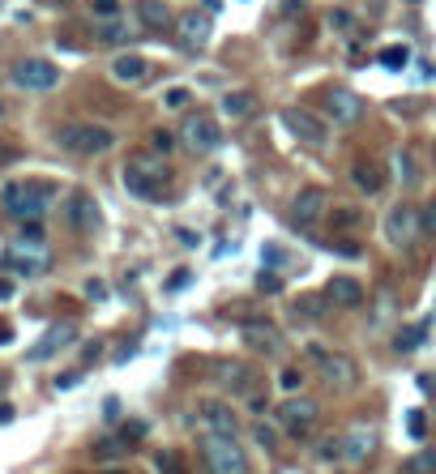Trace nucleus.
Returning a JSON list of instances; mask_svg holds the SVG:
<instances>
[{
	"instance_id": "obj_1",
	"label": "nucleus",
	"mask_w": 436,
	"mask_h": 474,
	"mask_svg": "<svg viewBox=\"0 0 436 474\" xmlns=\"http://www.w3.org/2000/svg\"><path fill=\"white\" fill-rule=\"evenodd\" d=\"M167 184H171V163H167L163 154L146 150V154H133V158L124 163V188H128L137 201H163Z\"/></svg>"
},
{
	"instance_id": "obj_2",
	"label": "nucleus",
	"mask_w": 436,
	"mask_h": 474,
	"mask_svg": "<svg viewBox=\"0 0 436 474\" xmlns=\"http://www.w3.org/2000/svg\"><path fill=\"white\" fill-rule=\"evenodd\" d=\"M51 201H56V188H51V184H39V180H13V184L0 188L4 214H13V218H21V222L43 218Z\"/></svg>"
},
{
	"instance_id": "obj_3",
	"label": "nucleus",
	"mask_w": 436,
	"mask_h": 474,
	"mask_svg": "<svg viewBox=\"0 0 436 474\" xmlns=\"http://www.w3.org/2000/svg\"><path fill=\"white\" fill-rule=\"evenodd\" d=\"M60 150L64 154H77V158H94V154H107L111 145H116V133L107 128V124H98V120H73V124H64L60 128Z\"/></svg>"
},
{
	"instance_id": "obj_4",
	"label": "nucleus",
	"mask_w": 436,
	"mask_h": 474,
	"mask_svg": "<svg viewBox=\"0 0 436 474\" xmlns=\"http://www.w3.org/2000/svg\"><path fill=\"white\" fill-rule=\"evenodd\" d=\"M201 458L210 474H248V453L240 449L235 436H218V432H201Z\"/></svg>"
},
{
	"instance_id": "obj_5",
	"label": "nucleus",
	"mask_w": 436,
	"mask_h": 474,
	"mask_svg": "<svg viewBox=\"0 0 436 474\" xmlns=\"http://www.w3.org/2000/svg\"><path fill=\"white\" fill-rule=\"evenodd\" d=\"M308 359H313V368H317V376L334 389V393H347V389H355L360 385V368H355V359L351 355H343V351H325V346H308Z\"/></svg>"
},
{
	"instance_id": "obj_6",
	"label": "nucleus",
	"mask_w": 436,
	"mask_h": 474,
	"mask_svg": "<svg viewBox=\"0 0 436 474\" xmlns=\"http://www.w3.org/2000/svg\"><path fill=\"white\" fill-rule=\"evenodd\" d=\"M9 81H13L17 90L47 94V90L60 86V68H56L51 60H43V56H26V60H17V64L9 68Z\"/></svg>"
},
{
	"instance_id": "obj_7",
	"label": "nucleus",
	"mask_w": 436,
	"mask_h": 474,
	"mask_svg": "<svg viewBox=\"0 0 436 474\" xmlns=\"http://www.w3.org/2000/svg\"><path fill=\"white\" fill-rule=\"evenodd\" d=\"M210 376L223 385V393H235V398H253V393H257V381H261L257 368L244 364V359H214Z\"/></svg>"
},
{
	"instance_id": "obj_8",
	"label": "nucleus",
	"mask_w": 436,
	"mask_h": 474,
	"mask_svg": "<svg viewBox=\"0 0 436 474\" xmlns=\"http://www.w3.org/2000/svg\"><path fill=\"white\" fill-rule=\"evenodd\" d=\"M278 428L287 432V436H308V428L321 419V406L313 402V398H304V393H291V398H283L278 402Z\"/></svg>"
},
{
	"instance_id": "obj_9",
	"label": "nucleus",
	"mask_w": 436,
	"mask_h": 474,
	"mask_svg": "<svg viewBox=\"0 0 436 474\" xmlns=\"http://www.w3.org/2000/svg\"><path fill=\"white\" fill-rule=\"evenodd\" d=\"M420 235H424V227H420V210H415L411 201H398V205L385 214V239H390L394 248H411Z\"/></svg>"
},
{
	"instance_id": "obj_10",
	"label": "nucleus",
	"mask_w": 436,
	"mask_h": 474,
	"mask_svg": "<svg viewBox=\"0 0 436 474\" xmlns=\"http://www.w3.org/2000/svg\"><path fill=\"white\" fill-rule=\"evenodd\" d=\"M330 214V192L325 188H300L295 192V201H291V227H300V231H313L321 218Z\"/></svg>"
},
{
	"instance_id": "obj_11",
	"label": "nucleus",
	"mask_w": 436,
	"mask_h": 474,
	"mask_svg": "<svg viewBox=\"0 0 436 474\" xmlns=\"http://www.w3.org/2000/svg\"><path fill=\"white\" fill-rule=\"evenodd\" d=\"M364 111H368V103H364L355 90H347V86H334V90L325 94V115H330L338 128H355V124L364 120Z\"/></svg>"
},
{
	"instance_id": "obj_12",
	"label": "nucleus",
	"mask_w": 436,
	"mask_h": 474,
	"mask_svg": "<svg viewBox=\"0 0 436 474\" xmlns=\"http://www.w3.org/2000/svg\"><path fill=\"white\" fill-rule=\"evenodd\" d=\"M283 124H287V133H291L300 145L321 150V145L330 141V124L317 120V115H308V111H300V107H287V111H283Z\"/></svg>"
},
{
	"instance_id": "obj_13",
	"label": "nucleus",
	"mask_w": 436,
	"mask_h": 474,
	"mask_svg": "<svg viewBox=\"0 0 436 474\" xmlns=\"http://www.w3.org/2000/svg\"><path fill=\"white\" fill-rule=\"evenodd\" d=\"M180 141H184L193 154H214V150L223 145V128H218V120L188 115V120L180 124Z\"/></svg>"
},
{
	"instance_id": "obj_14",
	"label": "nucleus",
	"mask_w": 436,
	"mask_h": 474,
	"mask_svg": "<svg viewBox=\"0 0 436 474\" xmlns=\"http://www.w3.org/2000/svg\"><path fill=\"white\" fill-rule=\"evenodd\" d=\"M64 218H69V227L81 231V235H94V231L103 227V210H98V201H94L86 188L69 192V201H64Z\"/></svg>"
},
{
	"instance_id": "obj_15",
	"label": "nucleus",
	"mask_w": 436,
	"mask_h": 474,
	"mask_svg": "<svg viewBox=\"0 0 436 474\" xmlns=\"http://www.w3.org/2000/svg\"><path fill=\"white\" fill-rule=\"evenodd\" d=\"M197 419H201L206 432H218V436H235L240 432V419H235L231 402H223V398H201L197 402Z\"/></svg>"
},
{
	"instance_id": "obj_16",
	"label": "nucleus",
	"mask_w": 436,
	"mask_h": 474,
	"mask_svg": "<svg viewBox=\"0 0 436 474\" xmlns=\"http://www.w3.org/2000/svg\"><path fill=\"white\" fill-rule=\"evenodd\" d=\"M377 453V428L368 423H351L343 432V466H364Z\"/></svg>"
},
{
	"instance_id": "obj_17",
	"label": "nucleus",
	"mask_w": 436,
	"mask_h": 474,
	"mask_svg": "<svg viewBox=\"0 0 436 474\" xmlns=\"http://www.w3.org/2000/svg\"><path fill=\"white\" fill-rule=\"evenodd\" d=\"M73 342H77V325H64V321H60V325H51V329L26 351V359H30V364H47V359H56V355H60L64 346H73Z\"/></svg>"
},
{
	"instance_id": "obj_18",
	"label": "nucleus",
	"mask_w": 436,
	"mask_h": 474,
	"mask_svg": "<svg viewBox=\"0 0 436 474\" xmlns=\"http://www.w3.org/2000/svg\"><path fill=\"white\" fill-rule=\"evenodd\" d=\"M325 299H330L334 308H360V304L368 299V291H364L360 278H351V274H334V278L325 282Z\"/></svg>"
},
{
	"instance_id": "obj_19",
	"label": "nucleus",
	"mask_w": 436,
	"mask_h": 474,
	"mask_svg": "<svg viewBox=\"0 0 436 474\" xmlns=\"http://www.w3.org/2000/svg\"><path fill=\"white\" fill-rule=\"evenodd\" d=\"M240 338H244L257 355H278V351H283V334L274 329V321H244V325H240Z\"/></svg>"
},
{
	"instance_id": "obj_20",
	"label": "nucleus",
	"mask_w": 436,
	"mask_h": 474,
	"mask_svg": "<svg viewBox=\"0 0 436 474\" xmlns=\"http://www.w3.org/2000/svg\"><path fill=\"white\" fill-rule=\"evenodd\" d=\"M351 184H355V192L377 197V192L385 188V163H377V158H355V163H351Z\"/></svg>"
},
{
	"instance_id": "obj_21",
	"label": "nucleus",
	"mask_w": 436,
	"mask_h": 474,
	"mask_svg": "<svg viewBox=\"0 0 436 474\" xmlns=\"http://www.w3.org/2000/svg\"><path fill=\"white\" fill-rule=\"evenodd\" d=\"M218 111L227 115V120H253L257 111H261V98L253 94V90H231V94H223V103H218Z\"/></svg>"
},
{
	"instance_id": "obj_22",
	"label": "nucleus",
	"mask_w": 436,
	"mask_h": 474,
	"mask_svg": "<svg viewBox=\"0 0 436 474\" xmlns=\"http://www.w3.org/2000/svg\"><path fill=\"white\" fill-rule=\"evenodd\" d=\"M210 30H214L210 13H184V17H180V43H184V47H201V43L210 38Z\"/></svg>"
},
{
	"instance_id": "obj_23",
	"label": "nucleus",
	"mask_w": 436,
	"mask_h": 474,
	"mask_svg": "<svg viewBox=\"0 0 436 474\" xmlns=\"http://www.w3.org/2000/svg\"><path fill=\"white\" fill-rule=\"evenodd\" d=\"M146 73H150V64H146L137 51H128V56H116V60H111V77H116L120 86H137V81H146Z\"/></svg>"
},
{
	"instance_id": "obj_24",
	"label": "nucleus",
	"mask_w": 436,
	"mask_h": 474,
	"mask_svg": "<svg viewBox=\"0 0 436 474\" xmlns=\"http://www.w3.org/2000/svg\"><path fill=\"white\" fill-rule=\"evenodd\" d=\"M300 321H325L330 312H334V304L325 299V291H308V295H300L295 299V308H291Z\"/></svg>"
},
{
	"instance_id": "obj_25",
	"label": "nucleus",
	"mask_w": 436,
	"mask_h": 474,
	"mask_svg": "<svg viewBox=\"0 0 436 474\" xmlns=\"http://www.w3.org/2000/svg\"><path fill=\"white\" fill-rule=\"evenodd\" d=\"M394 175L402 180V188H420V184H424V167H420V158H415L411 150H398V154H394Z\"/></svg>"
},
{
	"instance_id": "obj_26",
	"label": "nucleus",
	"mask_w": 436,
	"mask_h": 474,
	"mask_svg": "<svg viewBox=\"0 0 436 474\" xmlns=\"http://www.w3.org/2000/svg\"><path fill=\"white\" fill-rule=\"evenodd\" d=\"M94 34L103 38V43H133L137 38V30L124 21V17H111V21H98L94 26Z\"/></svg>"
},
{
	"instance_id": "obj_27",
	"label": "nucleus",
	"mask_w": 436,
	"mask_h": 474,
	"mask_svg": "<svg viewBox=\"0 0 436 474\" xmlns=\"http://www.w3.org/2000/svg\"><path fill=\"white\" fill-rule=\"evenodd\" d=\"M364 214L355 210V205H334V231L338 235H355V231H364Z\"/></svg>"
},
{
	"instance_id": "obj_28",
	"label": "nucleus",
	"mask_w": 436,
	"mask_h": 474,
	"mask_svg": "<svg viewBox=\"0 0 436 474\" xmlns=\"http://www.w3.org/2000/svg\"><path fill=\"white\" fill-rule=\"evenodd\" d=\"M4 269L39 274V269H47V257H43V252H4Z\"/></svg>"
},
{
	"instance_id": "obj_29",
	"label": "nucleus",
	"mask_w": 436,
	"mask_h": 474,
	"mask_svg": "<svg viewBox=\"0 0 436 474\" xmlns=\"http://www.w3.org/2000/svg\"><path fill=\"white\" fill-rule=\"evenodd\" d=\"M128 458V440L124 436H98L94 440V462H120Z\"/></svg>"
},
{
	"instance_id": "obj_30",
	"label": "nucleus",
	"mask_w": 436,
	"mask_h": 474,
	"mask_svg": "<svg viewBox=\"0 0 436 474\" xmlns=\"http://www.w3.org/2000/svg\"><path fill=\"white\" fill-rule=\"evenodd\" d=\"M137 17H141L150 30H163V26L171 21V13H167V4H163V0H141V4H137Z\"/></svg>"
},
{
	"instance_id": "obj_31",
	"label": "nucleus",
	"mask_w": 436,
	"mask_h": 474,
	"mask_svg": "<svg viewBox=\"0 0 436 474\" xmlns=\"http://www.w3.org/2000/svg\"><path fill=\"white\" fill-rule=\"evenodd\" d=\"M381 64H385L390 73L407 68V64H411V47H407V43H390V47H381Z\"/></svg>"
},
{
	"instance_id": "obj_32",
	"label": "nucleus",
	"mask_w": 436,
	"mask_h": 474,
	"mask_svg": "<svg viewBox=\"0 0 436 474\" xmlns=\"http://www.w3.org/2000/svg\"><path fill=\"white\" fill-rule=\"evenodd\" d=\"M317 462H325V466L343 462V436H325V440L317 445Z\"/></svg>"
},
{
	"instance_id": "obj_33",
	"label": "nucleus",
	"mask_w": 436,
	"mask_h": 474,
	"mask_svg": "<svg viewBox=\"0 0 436 474\" xmlns=\"http://www.w3.org/2000/svg\"><path fill=\"white\" fill-rule=\"evenodd\" d=\"M402 470L407 474H436V453H415V458H407Z\"/></svg>"
},
{
	"instance_id": "obj_34",
	"label": "nucleus",
	"mask_w": 436,
	"mask_h": 474,
	"mask_svg": "<svg viewBox=\"0 0 436 474\" xmlns=\"http://www.w3.org/2000/svg\"><path fill=\"white\" fill-rule=\"evenodd\" d=\"M283 269L287 265V252H283V244H261V269Z\"/></svg>"
},
{
	"instance_id": "obj_35",
	"label": "nucleus",
	"mask_w": 436,
	"mask_h": 474,
	"mask_svg": "<svg viewBox=\"0 0 436 474\" xmlns=\"http://www.w3.org/2000/svg\"><path fill=\"white\" fill-rule=\"evenodd\" d=\"M278 385H283V393L291 398V393H300V389H304V372H300V368H283Z\"/></svg>"
},
{
	"instance_id": "obj_36",
	"label": "nucleus",
	"mask_w": 436,
	"mask_h": 474,
	"mask_svg": "<svg viewBox=\"0 0 436 474\" xmlns=\"http://www.w3.org/2000/svg\"><path fill=\"white\" fill-rule=\"evenodd\" d=\"M90 13L98 21H111V17H120V0H90Z\"/></svg>"
},
{
	"instance_id": "obj_37",
	"label": "nucleus",
	"mask_w": 436,
	"mask_h": 474,
	"mask_svg": "<svg viewBox=\"0 0 436 474\" xmlns=\"http://www.w3.org/2000/svg\"><path fill=\"white\" fill-rule=\"evenodd\" d=\"M334 252H338L343 261H360V257H364V248H360L355 239H334Z\"/></svg>"
},
{
	"instance_id": "obj_38",
	"label": "nucleus",
	"mask_w": 436,
	"mask_h": 474,
	"mask_svg": "<svg viewBox=\"0 0 436 474\" xmlns=\"http://www.w3.org/2000/svg\"><path fill=\"white\" fill-rule=\"evenodd\" d=\"M146 432H150V428H146V423H141V419H128V423H124V428H120V436H124V440H128V445H137V440H146Z\"/></svg>"
},
{
	"instance_id": "obj_39",
	"label": "nucleus",
	"mask_w": 436,
	"mask_h": 474,
	"mask_svg": "<svg viewBox=\"0 0 436 474\" xmlns=\"http://www.w3.org/2000/svg\"><path fill=\"white\" fill-rule=\"evenodd\" d=\"M154 470L158 474H184V466H180L176 453H158V458H154Z\"/></svg>"
},
{
	"instance_id": "obj_40",
	"label": "nucleus",
	"mask_w": 436,
	"mask_h": 474,
	"mask_svg": "<svg viewBox=\"0 0 436 474\" xmlns=\"http://www.w3.org/2000/svg\"><path fill=\"white\" fill-rule=\"evenodd\" d=\"M424 342V325H411L407 334H398V351H411V346H420Z\"/></svg>"
},
{
	"instance_id": "obj_41",
	"label": "nucleus",
	"mask_w": 436,
	"mask_h": 474,
	"mask_svg": "<svg viewBox=\"0 0 436 474\" xmlns=\"http://www.w3.org/2000/svg\"><path fill=\"white\" fill-rule=\"evenodd\" d=\"M407 432H411L415 440L428 432V419H424V411H407Z\"/></svg>"
},
{
	"instance_id": "obj_42",
	"label": "nucleus",
	"mask_w": 436,
	"mask_h": 474,
	"mask_svg": "<svg viewBox=\"0 0 436 474\" xmlns=\"http://www.w3.org/2000/svg\"><path fill=\"white\" fill-rule=\"evenodd\" d=\"M257 291H261V295H278V274H274V269H270V274L261 269V274H257Z\"/></svg>"
},
{
	"instance_id": "obj_43",
	"label": "nucleus",
	"mask_w": 436,
	"mask_h": 474,
	"mask_svg": "<svg viewBox=\"0 0 436 474\" xmlns=\"http://www.w3.org/2000/svg\"><path fill=\"white\" fill-rule=\"evenodd\" d=\"M253 436H257V445H261V449H278V432H274V428L257 423V432H253Z\"/></svg>"
},
{
	"instance_id": "obj_44",
	"label": "nucleus",
	"mask_w": 436,
	"mask_h": 474,
	"mask_svg": "<svg viewBox=\"0 0 436 474\" xmlns=\"http://www.w3.org/2000/svg\"><path fill=\"white\" fill-rule=\"evenodd\" d=\"M420 227H424V235H436V201H428L420 210Z\"/></svg>"
},
{
	"instance_id": "obj_45",
	"label": "nucleus",
	"mask_w": 436,
	"mask_h": 474,
	"mask_svg": "<svg viewBox=\"0 0 436 474\" xmlns=\"http://www.w3.org/2000/svg\"><path fill=\"white\" fill-rule=\"evenodd\" d=\"M330 30L347 34V30H351V13H347V9H334V13H330Z\"/></svg>"
},
{
	"instance_id": "obj_46",
	"label": "nucleus",
	"mask_w": 436,
	"mask_h": 474,
	"mask_svg": "<svg viewBox=\"0 0 436 474\" xmlns=\"http://www.w3.org/2000/svg\"><path fill=\"white\" fill-rule=\"evenodd\" d=\"M150 145H154V154H167V150H171V133H167V128H154V133H150Z\"/></svg>"
},
{
	"instance_id": "obj_47",
	"label": "nucleus",
	"mask_w": 436,
	"mask_h": 474,
	"mask_svg": "<svg viewBox=\"0 0 436 474\" xmlns=\"http://www.w3.org/2000/svg\"><path fill=\"white\" fill-rule=\"evenodd\" d=\"M81 291H86V299H94V304H103V299H107V282H98V278H90Z\"/></svg>"
},
{
	"instance_id": "obj_48",
	"label": "nucleus",
	"mask_w": 436,
	"mask_h": 474,
	"mask_svg": "<svg viewBox=\"0 0 436 474\" xmlns=\"http://www.w3.org/2000/svg\"><path fill=\"white\" fill-rule=\"evenodd\" d=\"M188 98H193V94H188L184 86H176V90H167V94H163V103H167V107H184Z\"/></svg>"
},
{
	"instance_id": "obj_49",
	"label": "nucleus",
	"mask_w": 436,
	"mask_h": 474,
	"mask_svg": "<svg viewBox=\"0 0 436 474\" xmlns=\"http://www.w3.org/2000/svg\"><path fill=\"white\" fill-rule=\"evenodd\" d=\"M81 381V372H64V376H56V389H73Z\"/></svg>"
},
{
	"instance_id": "obj_50",
	"label": "nucleus",
	"mask_w": 436,
	"mask_h": 474,
	"mask_svg": "<svg viewBox=\"0 0 436 474\" xmlns=\"http://www.w3.org/2000/svg\"><path fill=\"white\" fill-rule=\"evenodd\" d=\"M184 282H188V269H176V274H171V282H167V291H180Z\"/></svg>"
},
{
	"instance_id": "obj_51",
	"label": "nucleus",
	"mask_w": 436,
	"mask_h": 474,
	"mask_svg": "<svg viewBox=\"0 0 436 474\" xmlns=\"http://www.w3.org/2000/svg\"><path fill=\"white\" fill-rule=\"evenodd\" d=\"M13 299V282L9 278H0V304H9Z\"/></svg>"
},
{
	"instance_id": "obj_52",
	"label": "nucleus",
	"mask_w": 436,
	"mask_h": 474,
	"mask_svg": "<svg viewBox=\"0 0 436 474\" xmlns=\"http://www.w3.org/2000/svg\"><path fill=\"white\" fill-rule=\"evenodd\" d=\"M13 415H17V411H13L9 402H0V423H13Z\"/></svg>"
},
{
	"instance_id": "obj_53",
	"label": "nucleus",
	"mask_w": 436,
	"mask_h": 474,
	"mask_svg": "<svg viewBox=\"0 0 436 474\" xmlns=\"http://www.w3.org/2000/svg\"><path fill=\"white\" fill-rule=\"evenodd\" d=\"M4 385H9V376H4V372H0V393H4Z\"/></svg>"
},
{
	"instance_id": "obj_54",
	"label": "nucleus",
	"mask_w": 436,
	"mask_h": 474,
	"mask_svg": "<svg viewBox=\"0 0 436 474\" xmlns=\"http://www.w3.org/2000/svg\"><path fill=\"white\" fill-rule=\"evenodd\" d=\"M0 120H4V103H0Z\"/></svg>"
},
{
	"instance_id": "obj_55",
	"label": "nucleus",
	"mask_w": 436,
	"mask_h": 474,
	"mask_svg": "<svg viewBox=\"0 0 436 474\" xmlns=\"http://www.w3.org/2000/svg\"><path fill=\"white\" fill-rule=\"evenodd\" d=\"M60 4H64V0H60Z\"/></svg>"
}]
</instances>
